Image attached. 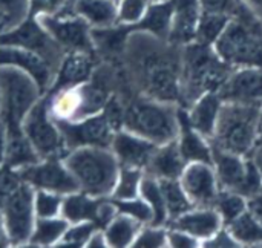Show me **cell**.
Returning <instances> with one entry per match:
<instances>
[{"label": "cell", "instance_id": "32", "mask_svg": "<svg viewBox=\"0 0 262 248\" xmlns=\"http://www.w3.org/2000/svg\"><path fill=\"white\" fill-rule=\"evenodd\" d=\"M230 235L239 242L246 245L261 244L262 242V224L249 212L246 210L235 221L229 222Z\"/></svg>", "mask_w": 262, "mask_h": 248}, {"label": "cell", "instance_id": "13", "mask_svg": "<svg viewBox=\"0 0 262 248\" xmlns=\"http://www.w3.org/2000/svg\"><path fill=\"white\" fill-rule=\"evenodd\" d=\"M0 44L18 46L43 55L54 66L61 60V46L45 31L38 20H23L12 29L0 34Z\"/></svg>", "mask_w": 262, "mask_h": 248}, {"label": "cell", "instance_id": "17", "mask_svg": "<svg viewBox=\"0 0 262 248\" xmlns=\"http://www.w3.org/2000/svg\"><path fill=\"white\" fill-rule=\"evenodd\" d=\"M224 101L262 104V69L243 67L232 72L218 91Z\"/></svg>", "mask_w": 262, "mask_h": 248}, {"label": "cell", "instance_id": "3", "mask_svg": "<svg viewBox=\"0 0 262 248\" xmlns=\"http://www.w3.org/2000/svg\"><path fill=\"white\" fill-rule=\"evenodd\" d=\"M77 179L80 190L100 198L114 193L120 175V163L107 147H77L63 158Z\"/></svg>", "mask_w": 262, "mask_h": 248}, {"label": "cell", "instance_id": "16", "mask_svg": "<svg viewBox=\"0 0 262 248\" xmlns=\"http://www.w3.org/2000/svg\"><path fill=\"white\" fill-rule=\"evenodd\" d=\"M0 66H12L25 71L37 81L40 89L46 87L52 81L55 72V66L43 55L25 48L8 44H0Z\"/></svg>", "mask_w": 262, "mask_h": 248}, {"label": "cell", "instance_id": "10", "mask_svg": "<svg viewBox=\"0 0 262 248\" xmlns=\"http://www.w3.org/2000/svg\"><path fill=\"white\" fill-rule=\"evenodd\" d=\"M23 133L41 158H58L64 141L60 129L46 106V101H37L23 120Z\"/></svg>", "mask_w": 262, "mask_h": 248}, {"label": "cell", "instance_id": "19", "mask_svg": "<svg viewBox=\"0 0 262 248\" xmlns=\"http://www.w3.org/2000/svg\"><path fill=\"white\" fill-rule=\"evenodd\" d=\"M173 15L169 37L177 43H190L196 38L201 20L200 0H172Z\"/></svg>", "mask_w": 262, "mask_h": 248}, {"label": "cell", "instance_id": "21", "mask_svg": "<svg viewBox=\"0 0 262 248\" xmlns=\"http://www.w3.org/2000/svg\"><path fill=\"white\" fill-rule=\"evenodd\" d=\"M223 218L218 210L203 207L198 210H189L173 219L172 229L189 233L196 239H210L221 230Z\"/></svg>", "mask_w": 262, "mask_h": 248}, {"label": "cell", "instance_id": "42", "mask_svg": "<svg viewBox=\"0 0 262 248\" xmlns=\"http://www.w3.org/2000/svg\"><path fill=\"white\" fill-rule=\"evenodd\" d=\"M167 242H169L167 233L164 232V229L152 226V227L140 230L132 245L134 247H164Z\"/></svg>", "mask_w": 262, "mask_h": 248}, {"label": "cell", "instance_id": "52", "mask_svg": "<svg viewBox=\"0 0 262 248\" xmlns=\"http://www.w3.org/2000/svg\"><path fill=\"white\" fill-rule=\"evenodd\" d=\"M9 244V239H8V235H6V230H5V226H3V219L0 221V247L2 245H6Z\"/></svg>", "mask_w": 262, "mask_h": 248}, {"label": "cell", "instance_id": "23", "mask_svg": "<svg viewBox=\"0 0 262 248\" xmlns=\"http://www.w3.org/2000/svg\"><path fill=\"white\" fill-rule=\"evenodd\" d=\"M147 167L152 176L157 179H178L186 167V161L180 153L178 143L172 141L158 146Z\"/></svg>", "mask_w": 262, "mask_h": 248}, {"label": "cell", "instance_id": "15", "mask_svg": "<svg viewBox=\"0 0 262 248\" xmlns=\"http://www.w3.org/2000/svg\"><path fill=\"white\" fill-rule=\"evenodd\" d=\"M180 183L193 206L210 207L220 196V184L212 164L189 163L180 176Z\"/></svg>", "mask_w": 262, "mask_h": 248}, {"label": "cell", "instance_id": "28", "mask_svg": "<svg viewBox=\"0 0 262 248\" xmlns=\"http://www.w3.org/2000/svg\"><path fill=\"white\" fill-rule=\"evenodd\" d=\"M172 15H173V6L172 0L169 2H160L147 8L144 17L138 21L140 29L147 31L149 34L166 38L170 34L172 26Z\"/></svg>", "mask_w": 262, "mask_h": 248}, {"label": "cell", "instance_id": "48", "mask_svg": "<svg viewBox=\"0 0 262 248\" xmlns=\"http://www.w3.org/2000/svg\"><path fill=\"white\" fill-rule=\"evenodd\" d=\"M247 210L262 224V189L256 195H253L252 198H249Z\"/></svg>", "mask_w": 262, "mask_h": 248}, {"label": "cell", "instance_id": "27", "mask_svg": "<svg viewBox=\"0 0 262 248\" xmlns=\"http://www.w3.org/2000/svg\"><path fill=\"white\" fill-rule=\"evenodd\" d=\"M92 71V61L86 51H74L61 64L58 86L72 87L84 83Z\"/></svg>", "mask_w": 262, "mask_h": 248}, {"label": "cell", "instance_id": "49", "mask_svg": "<svg viewBox=\"0 0 262 248\" xmlns=\"http://www.w3.org/2000/svg\"><path fill=\"white\" fill-rule=\"evenodd\" d=\"M6 149H8V126L0 117V167L6 163Z\"/></svg>", "mask_w": 262, "mask_h": 248}, {"label": "cell", "instance_id": "4", "mask_svg": "<svg viewBox=\"0 0 262 248\" xmlns=\"http://www.w3.org/2000/svg\"><path fill=\"white\" fill-rule=\"evenodd\" d=\"M181 74L183 95L195 103L206 92H218L232 72L210 44L200 41L186 49Z\"/></svg>", "mask_w": 262, "mask_h": 248}, {"label": "cell", "instance_id": "29", "mask_svg": "<svg viewBox=\"0 0 262 248\" xmlns=\"http://www.w3.org/2000/svg\"><path fill=\"white\" fill-rule=\"evenodd\" d=\"M140 232V222L132 216L121 213L117 215L106 226V242L109 247H127L132 245Z\"/></svg>", "mask_w": 262, "mask_h": 248}, {"label": "cell", "instance_id": "54", "mask_svg": "<svg viewBox=\"0 0 262 248\" xmlns=\"http://www.w3.org/2000/svg\"><path fill=\"white\" fill-rule=\"evenodd\" d=\"M114 2H117V0H114Z\"/></svg>", "mask_w": 262, "mask_h": 248}, {"label": "cell", "instance_id": "40", "mask_svg": "<svg viewBox=\"0 0 262 248\" xmlns=\"http://www.w3.org/2000/svg\"><path fill=\"white\" fill-rule=\"evenodd\" d=\"M114 204L117 206V209L121 213H126V215L132 216L138 222H152L154 221V210L149 206V202L146 199H143V198L141 199L140 198L124 199V201L117 199Z\"/></svg>", "mask_w": 262, "mask_h": 248}, {"label": "cell", "instance_id": "36", "mask_svg": "<svg viewBox=\"0 0 262 248\" xmlns=\"http://www.w3.org/2000/svg\"><path fill=\"white\" fill-rule=\"evenodd\" d=\"M246 199L247 198H244L243 195L235 193V192L226 190L224 193H220V196L216 199V210L226 224L235 221L238 216H241L247 210Z\"/></svg>", "mask_w": 262, "mask_h": 248}, {"label": "cell", "instance_id": "8", "mask_svg": "<svg viewBox=\"0 0 262 248\" xmlns=\"http://www.w3.org/2000/svg\"><path fill=\"white\" fill-rule=\"evenodd\" d=\"M213 150V166L218 178V184L227 190L252 198L262 189V175L253 161L244 160L243 155L224 152L220 149Z\"/></svg>", "mask_w": 262, "mask_h": 248}, {"label": "cell", "instance_id": "2", "mask_svg": "<svg viewBox=\"0 0 262 248\" xmlns=\"http://www.w3.org/2000/svg\"><path fill=\"white\" fill-rule=\"evenodd\" d=\"M262 104H246L226 101L221 104L212 140L213 149L247 155L259 140Z\"/></svg>", "mask_w": 262, "mask_h": 248}, {"label": "cell", "instance_id": "43", "mask_svg": "<svg viewBox=\"0 0 262 248\" xmlns=\"http://www.w3.org/2000/svg\"><path fill=\"white\" fill-rule=\"evenodd\" d=\"M201 14L229 17L235 8V0H200Z\"/></svg>", "mask_w": 262, "mask_h": 248}, {"label": "cell", "instance_id": "18", "mask_svg": "<svg viewBox=\"0 0 262 248\" xmlns=\"http://www.w3.org/2000/svg\"><path fill=\"white\" fill-rule=\"evenodd\" d=\"M157 144L152 141L129 132V130H120L115 132L111 149L118 160L121 167H134V169H143L147 167L152 155L157 150Z\"/></svg>", "mask_w": 262, "mask_h": 248}, {"label": "cell", "instance_id": "50", "mask_svg": "<svg viewBox=\"0 0 262 248\" xmlns=\"http://www.w3.org/2000/svg\"><path fill=\"white\" fill-rule=\"evenodd\" d=\"M250 160L253 161V164L256 166V169L259 170V173L262 175V141H258L256 146L253 147Z\"/></svg>", "mask_w": 262, "mask_h": 248}, {"label": "cell", "instance_id": "41", "mask_svg": "<svg viewBox=\"0 0 262 248\" xmlns=\"http://www.w3.org/2000/svg\"><path fill=\"white\" fill-rule=\"evenodd\" d=\"M149 8V0H121L118 6V20L123 23H138Z\"/></svg>", "mask_w": 262, "mask_h": 248}, {"label": "cell", "instance_id": "14", "mask_svg": "<svg viewBox=\"0 0 262 248\" xmlns=\"http://www.w3.org/2000/svg\"><path fill=\"white\" fill-rule=\"evenodd\" d=\"M38 23L61 48L72 51H88L91 48L88 21L80 15L72 18L57 14H40Z\"/></svg>", "mask_w": 262, "mask_h": 248}, {"label": "cell", "instance_id": "51", "mask_svg": "<svg viewBox=\"0 0 262 248\" xmlns=\"http://www.w3.org/2000/svg\"><path fill=\"white\" fill-rule=\"evenodd\" d=\"M249 6V9L258 17V20L262 23V0H244Z\"/></svg>", "mask_w": 262, "mask_h": 248}, {"label": "cell", "instance_id": "1", "mask_svg": "<svg viewBox=\"0 0 262 248\" xmlns=\"http://www.w3.org/2000/svg\"><path fill=\"white\" fill-rule=\"evenodd\" d=\"M130 57L135 72L147 95L158 101H177L181 95V71L172 54L146 44L143 37H132Z\"/></svg>", "mask_w": 262, "mask_h": 248}, {"label": "cell", "instance_id": "24", "mask_svg": "<svg viewBox=\"0 0 262 248\" xmlns=\"http://www.w3.org/2000/svg\"><path fill=\"white\" fill-rule=\"evenodd\" d=\"M100 204L101 201H97L94 196L84 192L83 193L75 192V193L66 195V198L63 199L60 216H63L68 222H72V224L84 222V221H91L97 224Z\"/></svg>", "mask_w": 262, "mask_h": 248}, {"label": "cell", "instance_id": "35", "mask_svg": "<svg viewBox=\"0 0 262 248\" xmlns=\"http://www.w3.org/2000/svg\"><path fill=\"white\" fill-rule=\"evenodd\" d=\"M141 179H143L141 169L121 167V169H120V175H118L117 186H115V189H114V196H115V199L124 201V199L138 198Z\"/></svg>", "mask_w": 262, "mask_h": 248}, {"label": "cell", "instance_id": "6", "mask_svg": "<svg viewBox=\"0 0 262 248\" xmlns=\"http://www.w3.org/2000/svg\"><path fill=\"white\" fill-rule=\"evenodd\" d=\"M123 123L129 132H134L157 146L175 141L180 133L178 112L158 100H140L132 103L124 112Z\"/></svg>", "mask_w": 262, "mask_h": 248}, {"label": "cell", "instance_id": "37", "mask_svg": "<svg viewBox=\"0 0 262 248\" xmlns=\"http://www.w3.org/2000/svg\"><path fill=\"white\" fill-rule=\"evenodd\" d=\"M61 204L63 198L58 193L48 192V190H38L34 192V209L37 218H55L61 213Z\"/></svg>", "mask_w": 262, "mask_h": 248}, {"label": "cell", "instance_id": "26", "mask_svg": "<svg viewBox=\"0 0 262 248\" xmlns=\"http://www.w3.org/2000/svg\"><path fill=\"white\" fill-rule=\"evenodd\" d=\"M38 153L23 133V129H8V149L6 163L11 169H25L38 163Z\"/></svg>", "mask_w": 262, "mask_h": 248}, {"label": "cell", "instance_id": "47", "mask_svg": "<svg viewBox=\"0 0 262 248\" xmlns=\"http://www.w3.org/2000/svg\"><path fill=\"white\" fill-rule=\"evenodd\" d=\"M239 242L230 235V232H218L215 236L207 239L206 247H238Z\"/></svg>", "mask_w": 262, "mask_h": 248}, {"label": "cell", "instance_id": "25", "mask_svg": "<svg viewBox=\"0 0 262 248\" xmlns=\"http://www.w3.org/2000/svg\"><path fill=\"white\" fill-rule=\"evenodd\" d=\"M75 12L97 28H109L118 20V8L114 0H75Z\"/></svg>", "mask_w": 262, "mask_h": 248}, {"label": "cell", "instance_id": "38", "mask_svg": "<svg viewBox=\"0 0 262 248\" xmlns=\"http://www.w3.org/2000/svg\"><path fill=\"white\" fill-rule=\"evenodd\" d=\"M97 232V224L91 221L77 222L72 227H68L60 241L57 242V247H83L88 245L91 236Z\"/></svg>", "mask_w": 262, "mask_h": 248}, {"label": "cell", "instance_id": "7", "mask_svg": "<svg viewBox=\"0 0 262 248\" xmlns=\"http://www.w3.org/2000/svg\"><path fill=\"white\" fill-rule=\"evenodd\" d=\"M0 95L8 129H20L25 117L38 100L40 86L21 69L0 66Z\"/></svg>", "mask_w": 262, "mask_h": 248}, {"label": "cell", "instance_id": "22", "mask_svg": "<svg viewBox=\"0 0 262 248\" xmlns=\"http://www.w3.org/2000/svg\"><path fill=\"white\" fill-rule=\"evenodd\" d=\"M221 101L223 100L218 92H206L195 101L192 110L187 114L192 127L206 138L213 137L218 114L221 109Z\"/></svg>", "mask_w": 262, "mask_h": 248}, {"label": "cell", "instance_id": "5", "mask_svg": "<svg viewBox=\"0 0 262 248\" xmlns=\"http://www.w3.org/2000/svg\"><path fill=\"white\" fill-rule=\"evenodd\" d=\"M213 49L227 64L262 69V23L247 17L229 18Z\"/></svg>", "mask_w": 262, "mask_h": 248}, {"label": "cell", "instance_id": "11", "mask_svg": "<svg viewBox=\"0 0 262 248\" xmlns=\"http://www.w3.org/2000/svg\"><path fill=\"white\" fill-rule=\"evenodd\" d=\"M64 146L77 147H111L115 127L106 114H97L83 120H55Z\"/></svg>", "mask_w": 262, "mask_h": 248}, {"label": "cell", "instance_id": "33", "mask_svg": "<svg viewBox=\"0 0 262 248\" xmlns=\"http://www.w3.org/2000/svg\"><path fill=\"white\" fill-rule=\"evenodd\" d=\"M140 193H141L143 199H146L154 210L152 226H157V227L163 226L169 216H167V210H166L164 196H163V192L160 187V181L154 176L152 178H143L141 186H140Z\"/></svg>", "mask_w": 262, "mask_h": 248}, {"label": "cell", "instance_id": "9", "mask_svg": "<svg viewBox=\"0 0 262 248\" xmlns=\"http://www.w3.org/2000/svg\"><path fill=\"white\" fill-rule=\"evenodd\" d=\"M34 190L28 183H23L15 192L5 196L3 226L9 244L21 245L31 241L35 226Z\"/></svg>", "mask_w": 262, "mask_h": 248}, {"label": "cell", "instance_id": "34", "mask_svg": "<svg viewBox=\"0 0 262 248\" xmlns=\"http://www.w3.org/2000/svg\"><path fill=\"white\" fill-rule=\"evenodd\" d=\"M80 106L78 86L63 87L51 104V115L54 120H74Z\"/></svg>", "mask_w": 262, "mask_h": 248}, {"label": "cell", "instance_id": "46", "mask_svg": "<svg viewBox=\"0 0 262 248\" xmlns=\"http://www.w3.org/2000/svg\"><path fill=\"white\" fill-rule=\"evenodd\" d=\"M31 11L35 14H55L68 0H29Z\"/></svg>", "mask_w": 262, "mask_h": 248}, {"label": "cell", "instance_id": "53", "mask_svg": "<svg viewBox=\"0 0 262 248\" xmlns=\"http://www.w3.org/2000/svg\"><path fill=\"white\" fill-rule=\"evenodd\" d=\"M258 141H262V120H261V127H259V140Z\"/></svg>", "mask_w": 262, "mask_h": 248}, {"label": "cell", "instance_id": "45", "mask_svg": "<svg viewBox=\"0 0 262 248\" xmlns=\"http://www.w3.org/2000/svg\"><path fill=\"white\" fill-rule=\"evenodd\" d=\"M167 241L172 247L178 248H192L198 245V239L190 236L189 233L186 232H181V230H177L173 229L172 232L167 233Z\"/></svg>", "mask_w": 262, "mask_h": 248}, {"label": "cell", "instance_id": "12", "mask_svg": "<svg viewBox=\"0 0 262 248\" xmlns=\"http://www.w3.org/2000/svg\"><path fill=\"white\" fill-rule=\"evenodd\" d=\"M20 175L25 183L38 190H48L58 195H71L80 192V186L69 169L64 166L63 160L46 158L25 169H20Z\"/></svg>", "mask_w": 262, "mask_h": 248}, {"label": "cell", "instance_id": "20", "mask_svg": "<svg viewBox=\"0 0 262 248\" xmlns=\"http://www.w3.org/2000/svg\"><path fill=\"white\" fill-rule=\"evenodd\" d=\"M178 121H180V141L178 149L186 161L189 163H207L213 166V150L207 144V138L203 137L198 130L192 127L189 123V117L184 112H178Z\"/></svg>", "mask_w": 262, "mask_h": 248}, {"label": "cell", "instance_id": "39", "mask_svg": "<svg viewBox=\"0 0 262 248\" xmlns=\"http://www.w3.org/2000/svg\"><path fill=\"white\" fill-rule=\"evenodd\" d=\"M29 0H0V28L12 29L23 21Z\"/></svg>", "mask_w": 262, "mask_h": 248}, {"label": "cell", "instance_id": "31", "mask_svg": "<svg viewBox=\"0 0 262 248\" xmlns=\"http://www.w3.org/2000/svg\"><path fill=\"white\" fill-rule=\"evenodd\" d=\"M68 221L61 216L55 218H37L34 232L31 236V244L32 245H40V247H49V245H57L60 238L68 229Z\"/></svg>", "mask_w": 262, "mask_h": 248}, {"label": "cell", "instance_id": "44", "mask_svg": "<svg viewBox=\"0 0 262 248\" xmlns=\"http://www.w3.org/2000/svg\"><path fill=\"white\" fill-rule=\"evenodd\" d=\"M23 178L20 175V172H15V169L8 167L6 170L0 172V195L2 196H8L12 192H15L21 184H23Z\"/></svg>", "mask_w": 262, "mask_h": 248}, {"label": "cell", "instance_id": "30", "mask_svg": "<svg viewBox=\"0 0 262 248\" xmlns=\"http://www.w3.org/2000/svg\"><path fill=\"white\" fill-rule=\"evenodd\" d=\"M158 181H160V187L164 196L167 216L172 221L193 207L192 201L189 199L187 193L184 192L178 179H158Z\"/></svg>", "mask_w": 262, "mask_h": 248}]
</instances>
